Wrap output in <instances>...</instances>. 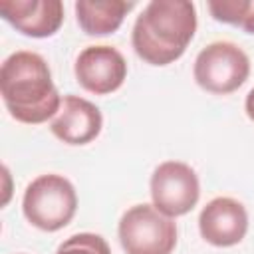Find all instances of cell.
I'll list each match as a JSON object with an SVG mask.
<instances>
[{
  "label": "cell",
  "mask_w": 254,
  "mask_h": 254,
  "mask_svg": "<svg viewBox=\"0 0 254 254\" xmlns=\"http://www.w3.org/2000/svg\"><path fill=\"white\" fill-rule=\"evenodd\" d=\"M0 93L10 115L28 125L54 119L62 107L46 60L28 50L14 52L2 62Z\"/></svg>",
  "instance_id": "6da1fadb"
},
{
  "label": "cell",
  "mask_w": 254,
  "mask_h": 254,
  "mask_svg": "<svg viewBox=\"0 0 254 254\" xmlns=\"http://www.w3.org/2000/svg\"><path fill=\"white\" fill-rule=\"evenodd\" d=\"M196 32V8L189 0H153L137 16L131 32L135 54L151 65L179 60Z\"/></svg>",
  "instance_id": "7a4b0ae2"
},
{
  "label": "cell",
  "mask_w": 254,
  "mask_h": 254,
  "mask_svg": "<svg viewBox=\"0 0 254 254\" xmlns=\"http://www.w3.org/2000/svg\"><path fill=\"white\" fill-rule=\"evenodd\" d=\"M22 210L32 226L46 232H56L67 226L77 210L75 189L62 175H40L26 187Z\"/></svg>",
  "instance_id": "3957f363"
},
{
  "label": "cell",
  "mask_w": 254,
  "mask_h": 254,
  "mask_svg": "<svg viewBox=\"0 0 254 254\" xmlns=\"http://www.w3.org/2000/svg\"><path fill=\"white\" fill-rule=\"evenodd\" d=\"M117 232L125 254H171L177 246L175 220L145 202L123 212Z\"/></svg>",
  "instance_id": "277c9868"
},
{
  "label": "cell",
  "mask_w": 254,
  "mask_h": 254,
  "mask_svg": "<svg viewBox=\"0 0 254 254\" xmlns=\"http://www.w3.org/2000/svg\"><path fill=\"white\" fill-rule=\"evenodd\" d=\"M194 81L210 93L226 95L236 91L250 73V60L232 42H212L194 60Z\"/></svg>",
  "instance_id": "5b68a950"
},
{
  "label": "cell",
  "mask_w": 254,
  "mask_h": 254,
  "mask_svg": "<svg viewBox=\"0 0 254 254\" xmlns=\"http://www.w3.org/2000/svg\"><path fill=\"white\" fill-rule=\"evenodd\" d=\"M200 196L196 173L181 161H165L151 175L153 206L169 218L190 212Z\"/></svg>",
  "instance_id": "8992f818"
},
{
  "label": "cell",
  "mask_w": 254,
  "mask_h": 254,
  "mask_svg": "<svg viewBox=\"0 0 254 254\" xmlns=\"http://www.w3.org/2000/svg\"><path fill=\"white\" fill-rule=\"evenodd\" d=\"M77 83L95 95L117 91L127 77V62L113 46H87L79 52L73 65Z\"/></svg>",
  "instance_id": "52a82bcc"
},
{
  "label": "cell",
  "mask_w": 254,
  "mask_h": 254,
  "mask_svg": "<svg viewBox=\"0 0 254 254\" xmlns=\"http://www.w3.org/2000/svg\"><path fill=\"white\" fill-rule=\"evenodd\" d=\"M200 236L212 246H234L248 230V212L242 202L230 196H216L200 210Z\"/></svg>",
  "instance_id": "ba28073f"
},
{
  "label": "cell",
  "mask_w": 254,
  "mask_h": 254,
  "mask_svg": "<svg viewBox=\"0 0 254 254\" xmlns=\"http://www.w3.org/2000/svg\"><path fill=\"white\" fill-rule=\"evenodd\" d=\"M0 16L24 36L50 38L64 22V4L60 0H0Z\"/></svg>",
  "instance_id": "9c48e42d"
},
{
  "label": "cell",
  "mask_w": 254,
  "mask_h": 254,
  "mask_svg": "<svg viewBox=\"0 0 254 254\" xmlns=\"http://www.w3.org/2000/svg\"><path fill=\"white\" fill-rule=\"evenodd\" d=\"M103 125L101 111L79 95H65L58 115L52 119V133L67 145H85L93 141Z\"/></svg>",
  "instance_id": "30bf717a"
},
{
  "label": "cell",
  "mask_w": 254,
  "mask_h": 254,
  "mask_svg": "<svg viewBox=\"0 0 254 254\" xmlns=\"http://www.w3.org/2000/svg\"><path fill=\"white\" fill-rule=\"evenodd\" d=\"M135 2L125 0H77L75 18L87 36H105L119 30Z\"/></svg>",
  "instance_id": "8fae6325"
},
{
  "label": "cell",
  "mask_w": 254,
  "mask_h": 254,
  "mask_svg": "<svg viewBox=\"0 0 254 254\" xmlns=\"http://www.w3.org/2000/svg\"><path fill=\"white\" fill-rule=\"evenodd\" d=\"M206 6L216 22L240 26L244 32L254 34V2L252 0H210Z\"/></svg>",
  "instance_id": "7c38bea8"
},
{
  "label": "cell",
  "mask_w": 254,
  "mask_h": 254,
  "mask_svg": "<svg viewBox=\"0 0 254 254\" xmlns=\"http://www.w3.org/2000/svg\"><path fill=\"white\" fill-rule=\"evenodd\" d=\"M56 254H111V248L103 236L93 232H79L65 238L58 246Z\"/></svg>",
  "instance_id": "4fadbf2b"
},
{
  "label": "cell",
  "mask_w": 254,
  "mask_h": 254,
  "mask_svg": "<svg viewBox=\"0 0 254 254\" xmlns=\"http://www.w3.org/2000/svg\"><path fill=\"white\" fill-rule=\"evenodd\" d=\"M244 107H246V115L254 121V87L248 91V95H246V103H244Z\"/></svg>",
  "instance_id": "5bb4252c"
}]
</instances>
